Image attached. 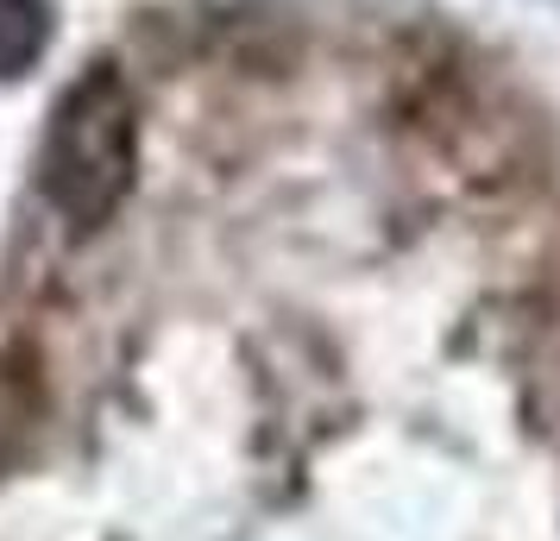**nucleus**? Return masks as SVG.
<instances>
[{"instance_id":"1","label":"nucleus","mask_w":560,"mask_h":541,"mask_svg":"<svg viewBox=\"0 0 560 541\" xmlns=\"http://www.w3.org/2000/svg\"><path fill=\"white\" fill-rule=\"evenodd\" d=\"M132 183H139V102L120 70L95 63L51 107L38 189L70 233H95L120 214Z\"/></svg>"},{"instance_id":"2","label":"nucleus","mask_w":560,"mask_h":541,"mask_svg":"<svg viewBox=\"0 0 560 541\" xmlns=\"http://www.w3.org/2000/svg\"><path fill=\"white\" fill-rule=\"evenodd\" d=\"M38 415H45V385H38V365L26 353H0V472L20 460L38 435Z\"/></svg>"},{"instance_id":"3","label":"nucleus","mask_w":560,"mask_h":541,"mask_svg":"<svg viewBox=\"0 0 560 541\" xmlns=\"http://www.w3.org/2000/svg\"><path fill=\"white\" fill-rule=\"evenodd\" d=\"M51 45V7L45 0H0V77H26Z\"/></svg>"}]
</instances>
